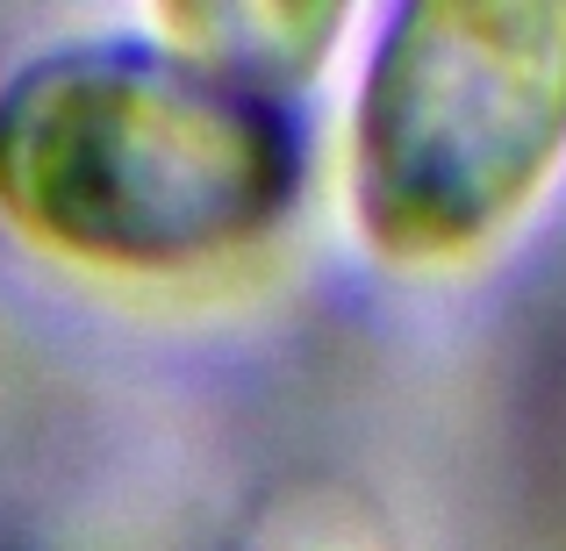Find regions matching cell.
I'll use <instances>...</instances> for the list:
<instances>
[{
    "label": "cell",
    "mask_w": 566,
    "mask_h": 551,
    "mask_svg": "<svg viewBox=\"0 0 566 551\" xmlns=\"http://www.w3.org/2000/svg\"><path fill=\"white\" fill-rule=\"evenodd\" d=\"M302 193V129L265 80L166 43H57L0 80V208L101 265L244 251Z\"/></svg>",
    "instance_id": "1"
},
{
    "label": "cell",
    "mask_w": 566,
    "mask_h": 551,
    "mask_svg": "<svg viewBox=\"0 0 566 551\" xmlns=\"http://www.w3.org/2000/svg\"><path fill=\"white\" fill-rule=\"evenodd\" d=\"M566 151V0H416L352 115V201L387 251L502 230Z\"/></svg>",
    "instance_id": "2"
}]
</instances>
